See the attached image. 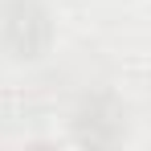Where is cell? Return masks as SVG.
<instances>
[{
    "instance_id": "obj_1",
    "label": "cell",
    "mask_w": 151,
    "mask_h": 151,
    "mask_svg": "<svg viewBox=\"0 0 151 151\" xmlns=\"http://www.w3.org/2000/svg\"><path fill=\"white\" fill-rule=\"evenodd\" d=\"M57 41V17L45 0H0V53L8 61H41Z\"/></svg>"
},
{
    "instance_id": "obj_2",
    "label": "cell",
    "mask_w": 151,
    "mask_h": 151,
    "mask_svg": "<svg viewBox=\"0 0 151 151\" xmlns=\"http://www.w3.org/2000/svg\"><path fill=\"white\" fill-rule=\"evenodd\" d=\"M131 135V110L119 94L94 90L82 94L70 110V139L82 147H119Z\"/></svg>"
}]
</instances>
